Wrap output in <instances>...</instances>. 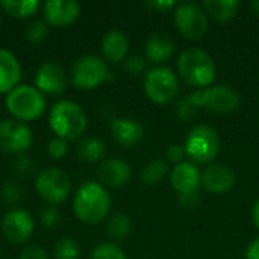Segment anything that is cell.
Instances as JSON below:
<instances>
[{"label": "cell", "instance_id": "cell-1", "mask_svg": "<svg viewBox=\"0 0 259 259\" xmlns=\"http://www.w3.org/2000/svg\"><path fill=\"white\" fill-rule=\"evenodd\" d=\"M73 208L80 222L96 225L108 217L111 209V196L102 184L87 182L77 190Z\"/></svg>", "mask_w": 259, "mask_h": 259}, {"label": "cell", "instance_id": "cell-2", "mask_svg": "<svg viewBox=\"0 0 259 259\" xmlns=\"http://www.w3.org/2000/svg\"><path fill=\"white\" fill-rule=\"evenodd\" d=\"M181 77L191 87L205 88L215 79V64L209 53L202 49H188L178 59Z\"/></svg>", "mask_w": 259, "mask_h": 259}, {"label": "cell", "instance_id": "cell-3", "mask_svg": "<svg viewBox=\"0 0 259 259\" xmlns=\"http://www.w3.org/2000/svg\"><path fill=\"white\" fill-rule=\"evenodd\" d=\"M52 131L62 140H76L87 129V115L83 109L71 100H59L49 114Z\"/></svg>", "mask_w": 259, "mask_h": 259}, {"label": "cell", "instance_id": "cell-4", "mask_svg": "<svg viewBox=\"0 0 259 259\" xmlns=\"http://www.w3.org/2000/svg\"><path fill=\"white\" fill-rule=\"evenodd\" d=\"M6 108L20 121H32L42 115L46 99L32 85H18L6 96Z\"/></svg>", "mask_w": 259, "mask_h": 259}, {"label": "cell", "instance_id": "cell-5", "mask_svg": "<svg viewBox=\"0 0 259 259\" xmlns=\"http://www.w3.org/2000/svg\"><path fill=\"white\" fill-rule=\"evenodd\" d=\"M184 147L193 164H208L220 152V137L211 126L199 124L190 131Z\"/></svg>", "mask_w": 259, "mask_h": 259}, {"label": "cell", "instance_id": "cell-6", "mask_svg": "<svg viewBox=\"0 0 259 259\" xmlns=\"http://www.w3.org/2000/svg\"><path fill=\"white\" fill-rule=\"evenodd\" d=\"M71 79L76 88L93 90L106 80H112V76L102 58L96 55H88L76 61V64L73 65Z\"/></svg>", "mask_w": 259, "mask_h": 259}, {"label": "cell", "instance_id": "cell-7", "mask_svg": "<svg viewBox=\"0 0 259 259\" xmlns=\"http://www.w3.org/2000/svg\"><path fill=\"white\" fill-rule=\"evenodd\" d=\"M144 91L152 102L165 105L176 97L179 91V82L170 68L156 67L147 71L144 77Z\"/></svg>", "mask_w": 259, "mask_h": 259}, {"label": "cell", "instance_id": "cell-8", "mask_svg": "<svg viewBox=\"0 0 259 259\" xmlns=\"http://www.w3.org/2000/svg\"><path fill=\"white\" fill-rule=\"evenodd\" d=\"M190 99L197 108L203 106L208 111H212L217 114H229L240 106L238 93L234 88L225 87V85L196 91L190 94Z\"/></svg>", "mask_w": 259, "mask_h": 259}, {"label": "cell", "instance_id": "cell-9", "mask_svg": "<svg viewBox=\"0 0 259 259\" xmlns=\"http://www.w3.org/2000/svg\"><path fill=\"white\" fill-rule=\"evenodd\" d=\"M35 187L41 199L52 205L64 202L71 191V182L68 176L55 167L42 170L36 178Z\"/></svg>", "mask_w": 259, "mask_h": 259}, {"label": "cell", "instance_id": "cell-10", "mask_svg": "<svg viewBox=\"0 0 259 259\" xmlns=\"http://www.w3.org/2000/svg\"><path fill=\"white\" fill-rule=\"evenodd\" d=\"M175 23L179 32L190 39H199L208 30L206 14L194 3L179 5L175 12Z\"/></svg>", "mask_w": 259, "mask_h": 259}, {"label": "cell", "instance_id": "cell-11", "mask_svg": "<svg viewBox=\"0 0 259 259\" xmlns=\"http://www.w3.org/2000/svg\"><path fill=\"white\" fill-rule=\"evenodd\" d=\"M32 144V132L24 121L9 118L0 123V150L5 153H23Z\"/></svg>", "mask_w": 259, "mask_h": 259}, {"label": "cell", "instance_id": "cell-12", "mask_svg": "<svg viewBox=\"0 0 259 259\" xmlns=\"http://www.w3.org/2000/svg\"><path fill=\"white\" fill-rule=\"evenodd\" d=\"M2 232L12 244H23L32 237L33 219L23 209H11L3 217Z\"/></svg>", "mask_w": 259, "mask_h": 259}, {"label": "cell", "instance_id": "cell-13", "mask_svg": "<svg viewBox=\"0 0 259 259\" xmlns=\"http://www.w3.org/2000/svg\"><path fill=\"white\" fill-rule=\"evenodd\" d=\"M200 184L208 193L223 194L235 187L237 176L231 167L223 164H212L202 171Z\"/></svg>", "mask_w": 259, "mask_h": 259}, {"label": "cell", "instance_id": "cell-14", "mask_svg": "<svg viewBox=\"0 0 259 259\" xmlns=\"http://www.w3.org/2000/svg\"><path fill=\"white\" fill-rule=\"evenodd\" d=\"M35 85L39 93L58 96L67 88V74L61 65L46 62L35 73Z\"/></svg>", "mask_w": 259, "mask_h": 259}, {"label": "cell", "instance_id": "cell-15", "mask_svg": "<svg viewBox=\"0 0 259 259\" xmlns=\"http://www.w3.org/2000/svg\"><path fill=\"white\" fill-rule=\"evenodd\" d=\"M47 24L55 27L70 26L80 14V5L74 0H50L42 6Z\"/></svg>", "mask_w": 259, "mask_h": 259}, {"label": "cell", "instance_id": "cell-16", "mask_svg": "<svg viewBox=\"0 0 259 259\" xmlns=\"http://www.w3.org/2000/svg\"><path fill=\"white\" fill-rule=\"evenodd\" d=\"M131 176H132L131 165L126 161L117 158L105 161L97 171V178L102 182V185L111 188H118L126 185Z\"/></svg>", "mask_w": 259, "mask_h": 259}, {"label": "cell", "instance_id": "cell-17", "mask_svg": "<svg viewBox=\"0 0 259 259\" xmlns=\"http://www.w3.org/2000/svg\"><path fill=\"white\" fill-rule=\"evenodd\" d=\"M112 138L123 147H134L144 138V127L134 118H115L111 123Z\"/></svg>", "mask_w": 259, "mask_h": 259}, {"label": "cell", "instance_id": "cell-18", "mask_svg": "<svg viewBox=\"0 0 259 259\" xmlns=\"http://www.w3.org/2000/svg\"><path fill=\"white\" fill-rule=\"evenodd\" d=\"M200 185V173L196 164L184 161L171 171V187L182 196L197 193Z\"/></svg>", "mask_w": 259, "mask_h": 259}, {"label": "cell", "instance_id": "cell-19", "mask_svg": "<svg viewBox=\"0 0 259 259\" xmlns=\"http://www.w3.org/2000/svg\"><path fill=\"white\" fill-rule=\"evenodd\" d=\"M21 68L17 58L6 49H0V94L11 93L20 82Z\"/></svg>", "mask_w": 259, "mask_h": 259}, {"label": "cell", "instance_id": "cell-20", "mask_svg": "<svg viewBox=\"0 0 259 259\" xmlns=\"http://www.w3.org/2000/svg\"><path fill=\"white\" fill-rule=\"evenodd\" d=\"M176 44L165 33H153L146 42V58L150 62L161 64L168 61L175 53Z\"/></svg>", "mask_w": 259, "mask_h": 259}, {"label": "cell", "instance_id": "cell-21", "mask_svg": "<svg viewBox=\"0 0 259 259\" xmlns=\"http://www.w3.org/2000/svg\"><path fill=\"white\" fill-rule=\"evenodd\" d=\"M129 49V41L126 35L120 30H111L103 36L102 52L103 56L111 62H120L124 59Z\"/></svg>", "mask_w": 259, "mask_h": 259}, {"label": "cell", "instance_id": "cell-22", "mask_svg": "<svg viewBox=\"0 0 259 259\" xmlns=\"http://www.w3.org/2000/svg\"><path fill=\"white\" fill-rule=\"evenodd\" d=\"M203 8L206 12L217 21H229L235 17L240 2L237 0H206L203 2Z\"/></svg>", "mask_w": 259, "mask_h": 259}, {"label": "cell", "instance_id": "cell-23", "mask_svg": "<svg viewBox=\"0 0 259 259\" xmlns=\"http://www.w3.org/2000/svg\"><path fill=\"white\" fill-rule=\"evenodd\" d=\"M105 143L96 137H87L77 146V156L85 162H97L105 156Z\"/></svg>", "mask_w": 259, "mask_h": 259}, {"label": "cell", "instance_id": "cell-24", "mask_svg": "<svg viewBox=\"0 0 259 259\" xmlns=\"http://www.w3.org/2000/svg\"><path fill=\"white\" fill-rule=\"evenodd\" d=\"M0 6L5 9V12H8L9 15L15 18H26V17H32L38 11L39 2L38 0H3Z\"/></svg>", "mask_w": 259, "mask_h": 259}, {"label": "cell", "instance_id": "cell-25", "mask_svg": "<svg viewBox=\"0 0 259 259\" xmlns=\"http://www.w3.org/2000/svg\"><path fill=\"white\" fill-rule=\"evenodd\" d=\"M106 231H108V234L112 238L123 240V238L131 235V232H132V222H131V219L126 214H121V212L114 214L109 219L108 225H106Z\"/></svg>", "mask_w": 259, "mask_h": 259}, {"label": "cell", "instance_id": "cell-26", "mask_svg": "<svg viewBox=\"0 0 259 259\" xmlns=\"http://www.w3.org/2000/svg\"><path fill=\"white\" fill-rule=\"evenodd\" d=\"M168 173V167L164 161H153L150 164H147L141 173V181L149 185V187H153V185H158Z\"/></svg>", "mask_w": 259, "mask_h": 259}, {"label": "cell", "instance_id": "cell-27", "mask_svg": "<svg viewBox=\"0 0 259 259\" xmlns=\"http://www.w3.org/2000/svg\"><path fill=\"white\" fill-rule=\"evenodd\" d=\"M53 255H55V259H79L80 249H79V246H77V243L74 240L61 238L55 244Z\"/></svg>", "mask_w": 259, "mask_h": 259}, {"label": "cell", "instance_id": "cell-28", "mask_svg": "<svg viewBox=\"0 0 259 259\" xmlns=\"http://www.w3.org/2000/svg\"><path fill=\"white\" fill-rule=\"evenodd\" d=\"M26 39L32 44H39L42 42L47 35H49V29H47V23L41 21V20H35L32 21L27 27H26Z\"/></svg>", "mask_w": 259, "mask_h": 259}, {"label": "cell", "instance_id": "cell-29", "mask_svg": "<svg viewBox=\"0 0 259 259\" xmlns=\"http://www.w3.org/2000/svg\"><path fill=\"white\" fill-rule=\"evenodd\" d=\"M91 259H127L124 252L115 246V244H111V243H103V244H99L94 250H93V255Z\"/></svg>", "mask_w": 259, "mask_h": 259}, {"label": "cell", "instance_id": "cell-30", "mask_svg": "<svg viewBox=\"0 0 259 259\" xmlns=\"http://www.w3.org/2000/svg\"><path fill=\"white\" fill-rule=\"evenodd\" d=\"M2 199L5 203L8 205H17L21 199H23V191L21 188L14 184V182H8L3 188H2Z\"/></svg>", "mask_w": 259, "mask_h": 259}, {"label": "cell", "instance_id": "cell-31", "mask_svg": "<svg viewBox=\"0 0 259 259\" xmlns=\"http://www.w3.org/2000/svg\"><path fill=\"white\" fill-rule=\"evenodd\" d=\"M47 152H49L50 158H53V159H62L67 155V152H68V144H67L65 140L56 137V138H53L49 143Z\"/></svg>", "mask_w": 259, "mask_h": 259}, {"label": "cell", "instance_id": "cell-32", "mask_svg": "<svg viewBox=\"0 0 259 259\" xmlns=\"http://www.w3.org/2000/svg\"><path fill=\"white\" fill-rule=\"evenodd\" d=\"M178 115L182 120H185V121H188V120H191V118H194L197 115V106L191 102L190 96L179 102V105H178Z\"/></svg>", "mask_w": 259, "mask_h": 259}, {"label": "cell", "instance_id": "cell-33", "mask_svg": "<svg viewBox=\"0 0 259 259\" xmlns=\"http://www.w3.org/2000/svg\"><path fill=\"white\" fill-rule=\"evenodd\" d=\"M146 67H147L146 59L143 56H138V55L129 56L124 62V68L131 74H141L143 71H146Z\"/></svg>", "mask_w": 259, "mask_h": 259}, {"label": "cell", "instance_id": "cell-34", "mask_svg": "<svg viewBox=\"0 0 259 259\" xmlns=\"http://www.w3.org/2000/svg\"><path fill=\"white\" fill-rule=\"evenodd\" d=\"M59 220H61V215H59V212H58V209L55 206H49L41 212V223L46 228L56 226L59 223Z\"/></svg>", "mask_w": 259, "mask_h": 259}, {"label": "cell", "instance_id": "cell-35", "mask_svg": "<svg viewBox=\"0 0 259 259\" xmlns=\"http://www.w3.org/2000/svg\"><path fill=\"white\" fill-rule=\"evenodd\" d=\"M165 155H167V159L170 162L181 164V162H184V158H185L187 152H185V147L184 146H181V144H171V146H168Z\"/></svg>", "mask_w": 259, "mask_h": 259}, {"label": "cell", "instance_id": "cell-36", "mask_svg": "<svg viewBox=\"0 0 259 259\" xmlns=\"http://www.w3.org/2000/svg\"><path fill=\"white\" fill-rule=\"evenodd\" d=\"M18 259H47V255H46V252L41 247L29 246V247H26L20 253V258Z\"/></svg>", "mask_w": 259, "mask_h": 259}, {"label": "cell", "instance_id": "cell-37", "mask_svg": "<svg viewBox=\"0 0 259 259\" xmlns=\"http://www.w3.org/2000/svg\"><path fill=\"white\" fill-rule=\"evenodd\" d=\"M30 168H32V161H30L27 156H21V158L17 159V162H15V170H17L18 175L26 176V175L30 173Z\"/></svg>", "mask_w": 259, "mask_h": 259}, {"label": "cell", "instance_id": "cell-38", "mask_svg": "<svg viewBox=\"0 0 259 259\" xmlns=\"http://www.w3.org/2000/svg\"><path fill=\"white\" fill-rule=\"evenodd\" d=\"M179 200L184 208H194L200 202V197H199V193H191V194H182Z\"/></svg>", "mask_w": 259, "mask_h": 259}, {"label": "cell", "instance_id": "cell-39", "mask_svg": "<svg viewBox=\"0 0 259 259\" xmlns=\"http://www.w3.org/2000/svg\"><path fill=\"white\" fill-rule=\"evenodd\" d=\"M147 5V8H150V9H155L156 12H164V11H167V9H170V8H173V6H176V2H149V3H146Z\"/></svg>", "mask_w": 259, "mask_h": 259}, {"label": "cell", "instance_id": "cell-40", "mask_svg": "<svg viewBox=\"0 0 259 259\" xmlns=\"http://www.w3.org/2000/svg\"><path fill=\"white\" fill-rule=\"evenodd\" d=\"M246 259H259V238L253 240L246 249Z\"/></svg>", "mask_w": 259, "mask_h": 259}, {"label": "cell", "instance_id": "cell-41", "mask_svg": "<svg viewBox=\"0 0 259 259\" xmlns=\"http://www.w3.org/2000/svg\"><path fill=\"white\" fill-rule=\"evenodd\" d=\"M252 215H253V222L256 225V228L259 229V199L255 202L253 205V211H252Z\"/></svg>", "mask_w": 259, "mask_h": 259}, {"label": "cell", "instance_id": "cell-42", "mask_svg": "<svg viewBox=\"0 0 259 259\" xmlns=\"http://www.w3.org/2000/svg\"><path fill=\"white\" fill-rule=\"evenodd\" d=\"M252 8L255 9V12H256V14H259V0H256V2H253V3H252Z\"/></svg>", "mask_w": 259, "mask_h": 259}, {"label": "cell", "instance_id": "cell-43", "mask_svg": "<svg viewBox=\"0 0 259 259\" xmlns=\"http://www.w3.org/2000/svg\"><path fill=\"white\" fill-rule=\"evenodd\" d=\"M0 23H2V15H0Z\"/></svg>", "mask_w": 259, "mask_h": 259}, {"label": "cell", "instance_id": "cell-44", "mask_svg": "<svg viewBox=\"0 0 259 259\" xmlns=\"http://www.w3.org/2000/svg\"><path fill=\"white\" fill-rule=\"evenodd\" d=\"M0 253H2V250H0Z\"/></svg>", "mask_w": 259, "mask_h": 259}]
</instances>
